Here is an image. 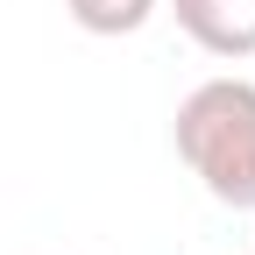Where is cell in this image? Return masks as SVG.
I'll return each mask as SVG.
<instances>
[{
	"mask_svg": "<svg viewBox=\"0 0 255 255\" xmlns=\"http://www.w3.org/2000/svg\"><path fill=\"white\" fill-rule=\"evenodd\" d=\"M71 21L85 36H135V28L156 14V0H64Z\"/></svg>",
	"mask_w": 255,
	"mask_h": 255,
	"instance_id": "cell-3",
	"label": "cell"
},
{
	"mask_svg": "<svg viewBox=\"0 0 255 255\" xmlns=\"http://www.w3.org/2000/svg\"><path fill=\"white\" fill-rule=\"evenodd\" d=\"M170 14L206 57H255V0H170Z\"/></svg>",
	"mask_w": 255,
	"mask_h": 255,
	"instance_id": "cell-2",
	"label": "cell"
},
{
	"mask_svg": "<svg viewBox=\"0 0 255 255\" xmlns=\"http://www.w3.org/2000/svg\"><path fill=\"white\" fill-rule=\"evenodd\" d=\"M177 156L191 163L220 206L248 213L255 206V85L248 78H206L177 107Z\"/></svg>",
	"mask_w": 255,
	"mask_h": 255,
	"instance_id": "cell-1",
	"label": "cell"
}]
</instances>
